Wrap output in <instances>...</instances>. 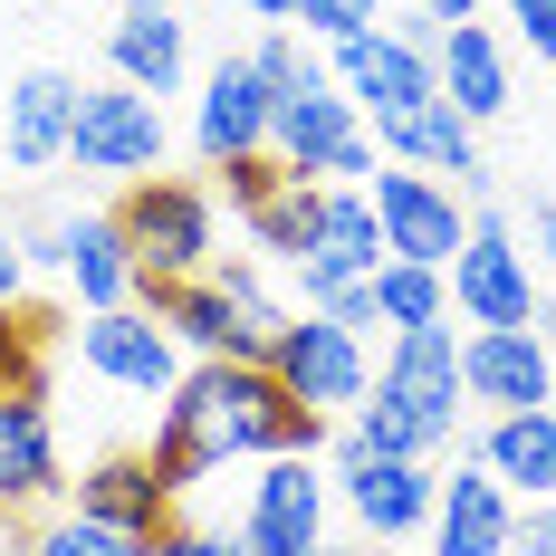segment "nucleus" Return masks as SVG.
<instances>
[{
	"mask_svg": "<svg viewBox=\"0 0 556 556\" xmlns=\"http://www.w3.org/2000/svg\"><path fill=\"white\" fill-rule=\"evenodd\" d=\"M288 451H327V413L288 403L269 365H192L182 384L164 393V432H154V480L173 500L202 480V470H230V460H288Z\"/></svg>",
	"mask_w": 556,
	"mask_h": 556,
	"instance_id": "1",
	"label": "nucleus"
},
{
	"mask_svg": "<svg viewBox=\"0 0 556 556\" xmlns=\"http://www.w3.org/2000/svg\"><path fill=\"white\" fill-rule=\"evenodd\" d=\"M144 317H154L173 345H192L202 365H269L278 327H288V307L269 298V278L250 269V260H230V269H212V278L144 288Z\"/></svg>",
	"mask_w": 556,
	"mask_h": 556,
	"instance_id": "2",
	"label": "nucleus"
},
{
	"mask_svg": "<svg viewBox=\"0 0 556 556\" xmlns=\"http://www.w3.org/2000/svg\"><path fill=\"white\" fill-rule=\"evenodd\" d=\"M269 154L288 182H375V135H365V115H355V97L336 87L327 67H307L298 87H278L269 106Z\"/></svg>",
	"mask_w": 556,
	"mask_h": 556,
	"instance_id": "3",
	"label": "nucleus"
},
{
	"mask_svg": "<svg viewBox=\"0 0 556 556\" xmlns=\"http://www.w3.org/2000/svg\"><path fill=\"white\" fill-rule=\"evenodd\" d=\"M115 230L135 250V298L144 288H173V278H212V192L202 182H173V173L125 182Z\"/></svg>",
	"mask_w": 556,
	"mask_h": 556,
	"instance_id": "4",
	"label": "nucleus"
},
{
	"mask_svg": "<svg viewBox=\"0 0 556 556\" xmlns=\"http://www.w3.org/2000/svg\"><path fill=\"white\" fill-rule=\"evenodd\" d=\"M269 375L288 384V403H307V413H365V393H375V355H365V336H345L336 317H288L278 327V345H269Z\"/></svg>",
	"mask_w": 556,
	"mask_h": 556,
	"instance_id": "5",
	"label": "nucleus"
},
{
	"mask_svg": "<svg viewBox=\"0 0 556 556\" xmlns=\"http://www.w3.org/2000/svg\"><path fill=\"white\" fill-rule=\"evenodd\" d=\"M442 278H451V307L470 327H538V269H528V250H518L500 202H480V222H470V240H460V260Z\"/></svg>",
	"mask_w": 556,
	"mask_h": 556,
	"instance_id": "6",
	"label": "nucleus"
},
{
	"mask_svg": "<svg viewBox=\"0 0 556 556\" xmlns=\"http://www.w3.org/2000/svg\"><path fill=\"white\" fill-rule=\"evenodd\" d=\"M164 106L154 97H135L125 77L106 87H77V125H67V154L77 173H115V182H144V173H164Z\"/></svg>",
	"mask_w": 556,
	"mask_h": 556,
	"instance_id": "7",
	"label": "nucleus"
},
{
	"mask_svg": "<svg viewBox=\"0 0 556 556\" xmlns=\"http://www.w3.org/2000/svg\"><path fill=\"white\" fill-rule=\"evenodd\" d=\"M365 202H375V222H384V260H422V269H451L460 260V192H451L442 173H413V164H375L365 182Z\"/></svg>",
	"mask_w": 556,
	"mask_h": 556,
	"instance_id": "8",
	"label": "nucleus"
},
{
	"mask_svg": "<svg viewBox=\"0 0 556 556\" xmlns=\"http://www.w3.org/2000/svg\"><path fill=\"white\" fill-rule=\"evenodd\" d=\"M460 393L480 413H547L556 403V345L538 327H470L460 336Z\"/></svg>",
	"mask_w": 556,
	"mask_h": 556,
	"instance_id": "9",
	"label": "nucleus"
},
{
	"mask_svg": "<svg viewBox=\"0 0 556 556\" xmlns=\"http://www.w3.org/2000/svg\"><path fill=\"white\" fill-rule=\"evenodd\" d=\"M240 547H250V556H307V547H327V480H317L307 451L260 460L250 518H240Z\"/></svg>",
	"mask_w": 556,
	"mask_h": 556,
	"instance_id": "10",
	"label": "nucleus"
},
{
	"mask_svg": "<svg viewBox=\"0 0 556 556\" xmlns=\"http://www.w3.org/2000/svg\"><path fill=\"white\" fill-rule=\"evenodd\" d=\"M384 269V222H375V202H365V182H317V230H307V250H298V288H307V307L345 288V278H375Z\"/></svg>",
	"mask_w": 556,
	"mask_h": 556,
	"instance_id": "11",
	"label": "nucleus"
},
{
	"mask_svg": "<svg viewBox=\"0 0 556 556\" xmlns=\"http://www.w3.org/2000/svg\"><path fill=\"white\" fill-rule=\"evenodd\" d=\"M393 403V413H413L422 422V442L442 451L451 432H460V336L451 327H413V336H393V355H384V384H375Z\"/></svg>",
	"mask_w": 556,
	"mask_h": 556,
	"instance_id": "12",
	"label": "nucleus"
},
{
	"mask_svg": "<svg viewBox=\"0 0 556 556\" xmlns=\"http://www.w3.org/2000/svg\"><path fill=\"white\" fill-rule=\"evenodd\" d=\"M327 77L355 97V115H365V125H384V115L422 106V97H442V67H432V49H413V39H393V29L345 39V49L327 58Z\"/></svg>",
	"mask_w": 556,
	"mask_h": 556,
	"instance_id": "13",
	"label": "nucleus"
},
{
	"mask_svg": "<svg viewBox=\"0 0 556 556\" xmlns=\"http://www.w3.org/2000/svg\"><path fill=\"white\" fill-rule=\"evenodd\" d=\"M375 135V154H393V164H413V173H460V192L470 202H490V164H480V125L451 106V97H422V106H403L384 115V125H365Z\"/></svg>",
	"mask_w": 556,
	"mask_h": 556,
	"instance_id": "14",
	"label": "nucleus"
},
{
	"mask_svg": "<svg viewBox=\"0 0 556 556\" xmlns=\"http://www.w3.org/2000/svg\"><path fill=\"white\" fill-rule=\"evenodd\" d=\"M269 77L250 67V58H222L212 77H202V106H192V144H202V164L222 173L240 154H269Z\"/></svg>",
	"mask_w": 556,
	"mask_h": 556,
	"instance_id": "15",
	"label": "nucleus"
},
{
	"mask_svg": "<svg viewBox=\"0 0 556 556\" xmlns=\"http://www.w3.org/2000/svg\"><path fill=\"white\" fill-rule=\"evenodd\" d=\"M77 355H87V375H106V384H125V393H173L182 384V345H173L144 307L87 317V327H77Z\"/></svg>",
	"mask_w": 556,
	"mask_h": 556,
	"instance_id": "16",
	"label": "nucleus"
},
{
	"mask_svg": "<svg viewBox=\"0 0 556 556\" xmlns=\"http://www.w3.org/2000/svg\"><path fill=\"white\" fill-rule=\"evenodd\" d=\"M77 518H97V528H115L125 547H154V538L173 528V490L154 480V460L115 451V460H97V470L77 480Z\"/></svg>",
	"mask_w": 556,
	"mask_h": 556,
	"instance_id": "17",
	"label": "nucleus"
},
{
	"mask_svg": "<svg viewBox=\"0 0 556 556\" xmlns=\"http://www.w3.org/2000/svg\"><path fill=\"white\" fill-rule=\"evenodd\" d=\"M345 470V508H355V528L365 538H413V528H432V460H336Z\"/></svg>",
	"mask_w": 556,
	"mask_h": 556,
	"instance_id": "18",
	"label": "nucleus"
},
{
	"mask_svg": "<svg viewBox=\"0 0 556 556\" xmlns=\"http://www.w3.org/2000/svg\"><path fill=\"white\" fill-rule=\"evenodd\" d=\"M67 125H77V77L29 67L10 87V106H0V154L20 173H49V164H67Z\"/></svg>",
	"mask_w": 556,
	"mask_h": 556,
	"instance_id": "19",
	"label": "nucleus"
},
{
	"mask_svg": "<svg viewBox=\"0 0 556 556\" xmlns=\"http://www.w3.org/2000/svg\"><path fill=\"white\" fill-rule=\"evenodd\" d=\"M508 528H518V508L480 460H460L432 490V556H508Z\"/></svg>",
	"mask_w": 556,
	"mask_h": 556,
	"instance_id": "20",
	"label": "nucleus"
},
{
	"mask_svg": "<svg viewBox=\"0 0 556 556\" xmlns=\"http://www.w3.org/2000/svg\"><path fill=\"white\" fill-rule=\"evenodd\" d=\"M106 67L135 87V97H154L164 106L173 87H182V67H192V39H182V20L173 10H125L106 29Z\"/></svg>",
	"mask_w": 556,
	"mask_h": 556,
	"instance_id": "21",
	"label": "nucleus"
},
{
	"mask_svg": "<svg viewBox=\"0 0 556 556\" xmlns=\"http://www.w3.org/2000/svg\"><path fill=\"white\" fill-rule=\"evenodd\" d=\"M58 490V422L39 393H0V508H29Z\"/></svg>",
	"mask_w": 556,
	"mask_h": 556,
	"instance_id": "22",
	"label": "nucleus"
},
{
	"mask_svg": "<svg viewBox=\"0 0 556 556\" xmlns=\"http://www.w3.org/2000/svg\"><path fill=\"white\" fill-rule=\"evenodd\" d=\"M480 470L500 480L508 500H556V413H490Z\"/></svg>",
	"mask_w": 556,
	"mask_h": 556,
	"instance_id": "23",
	"label": "nucleus"
},
{
	"mask_svg": "<svg viewBox=\"0 0 556 556\" xmlns=\"http://www.w3.org/2000/svg\"><path fill=\"white\" fill-rule=\"evenodd\" d=\"M432 67H442V97L470 125H490V115H508V49L480 29V20H460V29H442V49H432Z\"/></svg>",
	"mask_w": 556,
	"mask_h": 556,
	"instance_id": "24",
	"label": "nucleus"
},
{
	"mask_svg": "<svg viewBox=\"0 0 556 556\" xmlns=\"http://www.w3.org/2000/svg\"><path fill=\"white\" fill-rule=\"evenodd\" d=\"M67 278H77L87 317H106V307H135V250H125L115 212H87V222H67Z\"/></svg>",
	"mask_w": 556,
	"mask_h": 556,
	"instance_id": "25",
	"label": "nucleus"
},
{
	"mask_svg": "<svg viewBox=\"0 0 556 556\" xmlns=\"http://www.w3.org/2000/svg\"><path fill=\"white\" fill-rule=\"evenodd\" d=\"M365 288H375V327H393V336L442 327V317H451V278H442V269H422V260H384Z\"/></svg>",
	"mask_w": 556,
	"mask_h": 556,
	"instance_id": "26",
	"label": "nucleus"
},
{
	"mask_svg": "<svg viewBox=\"0 0 556 556\" xmlns=\"http://www.w3.org/2000/svg\"><path fill=\"white\" fill-rule=\"evenodd\" d=\"M250 230H260V250H278V260L298 269V250H307V230H317V182H278L269 202L250 212Z\"/></svg>",
	"mask_w": 556,
	"mask_h": 556,
	"instance_id": "27",
	"label": "nucleus"
},
{
	"mask_svg": "<svg viewBox=\"0 0 556 556\" xmlns=\"http://www.w3.org/2000/svg\"><path fill=\"white\" fill-rule=\"evenodd\" d=\"M0 393H39V317L0 307Z\"/></svg>",
	"mask_w": 556,
	"mask_h": 556,
	"instance_id": "28",
	"label": "nucleus"
},
{
	"mask_svg": "<svg viewBox=\"0 0 556 556\" xmlns=\"http://www.w3.org/2000/svg\"><path fill=\"white\" fill-rule=\"evenodd\" d=\"M298 29H307V39H327V49H345V39L384 29V0H307V10H298Z\"/></svg>",
	"mask_w": 556,
	"mask_h": 556,
	"instance_id": "29",
	"label": "nucleus"
},
{
	"mask_svg": "<svg viewBox=\"0 0 556 556\" xmlns=\"http://www.w3.org/2000/svg\"><path fill=\"white\" fill-rule=\"evenodd\" d=\"M29 556H144V547H125L115 528H97V518H77V508H67V518L39 528V547H29Z\"/></svg>",
	"mask_w": 556,
	"mask_h": 556,
	"instance_id": "30",
	"label": "nucleus"
},
{
	"mask_svg": "<svg viewBox=\"0 0 556 556\" xmlns=\"http://www.w3.org/2000/svg\"><path fill=\"white\" fill-rule=\"evenodd\" d=\"M278 182H288V173H278V154H240V164H222V192H230V212H240V222L269 202Z\"/></svg>",
	"mask_w": 556,
	"mask_h": 556,
	"instance_id": "31",
	"label": "nucleus"
},
{
	"mask_svg": "<svg viewBox=\"0 0 556 556\" xmlns=\"http://www.w3.org/2000/svg\"><path fill=\"white\" fill-rule=\"evenodd\" d=\"M250 67L269 77V97H278V87H298V77H307L317 58H307V49H298V39H288V29H278V39H260V49H250Z\"/></svg>",
	"mask_w": 556,
	"mask_h": 556,
	"instance_id": "32",
	"label": "nucleus"
},
{
	"mask_svg": "<svg viewBox=\"0 0 556 556\" xmlns=\"http://www.w3.org/2000/svg\"><path fill=\"white\" fill-rule=\"evenodd\" d=\"M317 317H336L345 336H365V327H375V288H365V278H345V288H327V298H317Z\"/></svg>",
	"mask_w": 556,
	"mask_h": 556,
	"instance_id": "33",
	"label": "nucleus"
},
{
	"mask_svg": "<svg viewBox=\"0 0 556 556\" xmlns=\"http://www.w3.org/2000/svg\"><path fill=\"white\" fill-rule=\"evenodd\" d=\"M508 20H518V49H538L556 67V0H508Z\"/></svg>",
	"mask_w": 556,
	"mask_h": 556,
	"instance_id": "34",
	"label": "nucleus"
},
{
	"mask_svg": "<svg viewBox=\"0 0 556 556\" xmlns=\"http://www.w3.org/2000/svg\"><path fill=\"white\" fill-rule=\"evenodd\" d=\"M508 556H556V500H528V518L508 528Z\"/></svg>",
	"mask_w": 556,
	"mask_h": 556,
	"instance_id": "35",
	"label": "nucleus"
},
{
	"mask_svg": "<svg viewBox=\"0 0 556 556\" xmlns=\"http://www.w3.org/2000/svg\"><path fill=\"white\" fill-rule=\"evenodd\" d=\"M144 556H250V547H240V538H212V528H164Z\"/></svg>",
	"mask_w": 556,
	"mask_h": 556,
	"instance_id": "36",
	"label": "nucleus"
},
{
	"mask_svg": "<svg viewBox=\"0 0 556 556\" xmlns=\"http://www.w3.org/2000/svg\"><path fill=\"white\" fill-rule=\"evenodd\" d=\"M518 230L538 240V260H556V202H547V192H528V202H518Z\"/></svg>",
	"mask_w": 556,
	"mask_h": 556,
	"instance_id": "37",
	"label": "nucleus"
},
{
	"mask_svg": "<svg viewBox=\"0 0 556 556\" xmlns=\"http://www.w3.org/2000/svg\"><path fill=\"white\" fill-rule=\"evenodd\" d=\"M20 288H29V260H20V230L0 222V307H20Z\"/></svg>",
	"mask_w": 556,
	"mask_h": 556,
	"instance_id": "38",
	"label": "nucleus"
},
{
	"mask_svg": "<svg viewBox=\"0 0 556 556\" xmlns=\"http://www.w3.org/2000/svg\"><path fill=\"white\" fill-rule=\"evenodd\" d=\"M413 10H432L442 29H460V20H480V0H413Z\"/></svg>",
	"mask_w": 556,
	"mask_h": 556,
	"instance_id": "39",
	"label": "nucleus"
},
{
	"mask_svg": "<svg viewBox=\"0 0 556 556\" xmlns=\"http://www.w3.org/2000/svg\"><path fill=\"white\" fill-rule=\"evenodd\" d=\"M298 10L307 0H250V20H278V29H298Z\"/></svg>",
	"mask_w": 556,
	"mask_h": 556,
	"instance_id": "40",
	"label": "nucleus"
},
{
	"mask_svg": "<svg viewBox=\"0 0 556 556\" xmlns=\"http://www.w3.org/2000/svg\"><path fill=\"white\" fill-rule=\"evenodd\" d=\"M115 10H173V0H115Z\"/></svg>",
	"mask_w": 556,
	"mask_h": 556,
	"instance_id": "41",
	"label": "nucleus"
},
{
	"mask_svg": "<svg viewBox=\"0 0 556 556\" xmlns=\"http://www.w3.org/2000/svg\"><path fill=\"white\" fill-rule=\"evenodd\" d=\"M307 556H345V547H307Z\"/></svg>",
	"mask_w": 556,
	"mask_h": 556,
	"instance_id": "42",
	"label": "nucleus"
},
{
	"mask_svg": "<svg viewBox=\"0 0 556 556\" xmlns=\"http://www.w3.org/2000/svg\"><path fill=\"white\" fill-rule=\"evenodd\" d=\"M547 345H556V336H547Z\"/></svg>",
	"mask_w": 556,
	"mask_h": 556,
	"instance_id": "43",
	"label": "nucleus"
}]
</instances>
